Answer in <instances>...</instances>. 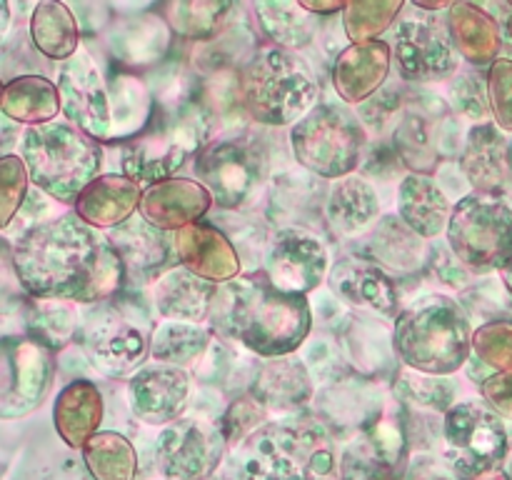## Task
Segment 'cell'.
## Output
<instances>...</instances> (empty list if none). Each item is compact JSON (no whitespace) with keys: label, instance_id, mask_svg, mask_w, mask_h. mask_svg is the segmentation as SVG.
<instances>
[{"label":"cell","instance_id":"1","mask_svg":"<svg viewBox=\"0 0 512 480\" xmlns=\"http://www.w3.org/2000/svg\"><path fill=\"white\" fill-rule=\"evenodd\" d=\"M13 270L30 298L100 305L125 285L123 260L108 235L75 213L25 230L13 245Z\"/></svg>","mask_w":512,"mask_h":480},{"label":"cell","instance_id":"2","mask_svg":"<svg viewBox=\"0 0 512 480\" xmlns=\"http://www.w3.org/2000/svg\"><path fill=\"white\" fill-rule=\"evenodd\" d=\"M210 320L260 358L293 355L308 340L313 310L305 295L283 293L263 270L220 285Z\"/></svg>","mask_w":512,"mask_h":480},{"label":"cell","instance_id":"3","mask_svg":"<svg viewBox=\"0 0 512 480\" xmlns=\"http://www.w3.org/2000/svg\"><path fill=\"white\" fill-rule=\"evenodd\" d=\"M473 335L468 313L458 300L428 295L395 318L390 340L395 358L405 368L445 378L468 363Z\"/></svg>","mask_w":512,"mask_h":480},{"label":"cell","instance_id":"4","mask_svg":"<svg viewBox=\"0 0 512 480\" xmlns=\"http://www.w3.org/2000/svg\"><path fill=\"white\" fill-rule=\"evenodd\" d=\"M20 158L30 183L58 203L75 205L83 190L100 178L103 148L68 120L33 125L20 138Z\"/></svg>","mask_w":512,"mask_h":480},{"label":"cell","instance_id":"5","mask_svg":"<svg viewBox=\"0 0 512 480\" xmlns=\"http://www.w3.org/2000/svg\"><path fill=\"white\" fill-rule=\"evenodd\" d=\"M240 468L253 480H333L335 455L315 418L265 423L240 448Z\"/></svg>","mask_w":512,"mask_h":480},{"label":"cell","instance_id":"6","mask_svg":"<svg viewBox=\"0 0 512 480\" xmlns=\"http://www.w3.org/2000/svg\"><path fill=\"white\" fill-rule=\"evenodd\" d=\"M243 110L260 125H295L318 105V83L308 65L278 45L255 48L240 75Z\"/></svg>","mask_w":512,"mask_h":480},{"label":"cell","instance_id":"7","mask_svg":"<svg viewBox=\"0 0 512 480\" xmlns=\"http://www.w3.org/2000/svg\"><path fill=\"white\" fill-rule=\"evenodd\" d=\"M208 113L198 103L178 110L155 108L140 135L123 148V170L135 183H163L208 145Z\"/></svg>","mask_w":512,"mask_h":480},{"label":"cell","instance_id":"8","mask_svg":"<svg viewBox=\"0 0 512 480\" xmlns=\"http://www.w3.org/2000/svg\"><path fill=\"white\" fill-rule=\"evenodd\" d=\"M368 143L360 115L348 105L318 103L290 130V148L295 160L318 178L343 180L363 163Z\"/></svg>","mask_w":512,"mask_h":480},{"label":"cell","instance_id":"9","mask_svg":"<svg viewBox=\"0 0 512 480\" xmlns=\"http://www.w3.org/2000/svg\"><path fill=\"white\" fill-rule=\"evenodd\" d=\"M153 333L155 328L150 330V318L140 305L113 298L85 315L78 343L95 370L108 378H133L150 355Z\"/></svg>","mask_w":512,"mask_h":480},{"label":"cell","instance_id":"10","mask_svg":"<svg viewBox=\"0 0 512 480\" xmlns=\"http://www.w3.org/2000/svg\"><path fill=\"white\" fill-rule=\"evenodd\" d=\"M448 248L475 273L503 270L512 260V208L485 195H468L453 208Z\"/></svg>","mask_w":512,"mask_h":480},{"label":"cell","instance_id":"11","mask_svg":"<svg viewBox=\"0 0 512 480\" xmlns=\"http://www.w3.org/2000/svg\"><path fill=\"white\" fill-rule=\"evenodd\" d=\"M195 178L208 193L213 195L215 205L225 210L243 208L268 175V158L265 150L255 138H233L210 140L195 158Z\"/></svg>","mask_w":512,"mask_h":480},{"label":"cell","instance_id":"12","mask_svg":"<svg viewBox=\"0 0 512 480\" xmlns=\"http://www.w3.org/2000/svg\"><path fill=\"white\" fill-rule=\"evenodd\" d=\"M443 435L455 455L460 480H480L498 473L510 453V435L493 408L463 400L445 413Z\"/></svg>","mask_w":512,"mask_h":480},{"label":"cell","instance_id":"13","mask_svg":"<svg viewBox=\"0 0 512 480\" xmlns=\"http://www.w3.org/2000/svg\"><path fill=\"white\" fill-rule=\"evenodd\" d=\"M393 60L398 73L410 83H435L458 75L460 53L455 50L448 25L425 18H408L393 30Z\"/></svg>","mask_w":512,"mask_h":480},{"label":"cell","instance_id":"14","mask_svg":"<svg viewBox=\"0 0 512 480\" xmlns=\"http://www.w3.org/2000/svg\"><path fill=\"white\" fill-rule=\"evenodd\" d=\"M55 373V353L30 335L3 340V390L0 415L20 418L43 403Z\"/></svg>","mask_w":512,"mask_h":480},{"label":"cell","instance_id":"15","mask_svg":"<svg viewBox=\"0 0 512 480\" xmlns=\"http://www.w3.org/2000/svg\"><path fill=\"white\" fill-rule=\"evenodd\" d=\"M58 90L63 115L70 125L93 140H110L113 135V103L108 80L88 53H75L58 73Z\"/></svg>","mask_w":512,"mask_h":480},{"label":"cell","instance_id":"16","mask_svg":"<svg viewBox=\"0 0 512 480\" xmlns=\"http://www.w3.org/2000/svg\"><path fill=\"white\" fill-rule=\"evenodd\" d=\"M330 270V258L320 238L303 228H285L275 233L265 253L263 273L283 293L308 295L320 288Z\"/></svg>","mask_w":512,"mask_h":480},{"label":"cell","instance_id":"17","mask_svg":"<svg viewBox=\"0 0 512 480\" xmlns=\"http://www.w3.org/2000/svg\"><path fill=\"white\" fill-rule=\"evenodd\" d=\"M225 435L220 425L208 420L180 418L160 438V463L170 480H205L225 450Z\"/></svg>","mask_w":512,"mask_h":480},{"label":"cell","instance_id":"18","mask_svg":"<svg viewBox=\"0 0 512 480\" xmlns=\"http://www.w3.org/2000/svg\"><path fill=\"white\" fill-rule=\"evenodd\" d=\"M190 398V375L175 365H145L130 378L128 400L135 418L148 425H173Z\"/></svg>","mask_w":512,"mask_h":480},{"label":"cell","instance_id":"19","mask_svg":"<svg viewBox=\"0 0 512 480\" xmlns=\"http://www.w3.org/2000/svg\"><path fill=\"white\" fill-rule=\"evenodd\" d=\"M173 250L183 268L215 285H225L243 275V263L233 240L218 225L205 220L173 233Z\"/></svg>","mask_w":512,"mask_h":480},{"label":"cell","instance_id":"20","mask_svg":"<svg viewBox=\"0 0 512 480\" xmlns=\"http://www.w3.org/2000/svg\"><path fill=\"white\" fill-rule=\"evenodd\" d=\"M330 288L345 303L398 318L400 288L393 275L368 258H345L330 268Z\"/></svg>","mask_w":512,"mask_h":480},{"label":"cell","instance_id":"21","mask_svg":"<svg viewBox=\"0 0 512 480\" xmlns=\"http://www.w3.org/2000/svg\"><path fill=\"white\" fill-rule=\"evenodd\" d=\"M213 203V195L198 180L170 178L143 190L140 215L165 233H178L188 225L200 223Z\"/></svg>","mask_w":512,"mask_h":480},{"label":"cell","instance_id":"22","mask_svg":"<svg viewBox=\"0 0 512 480\" xmlns=\"http://www.w3.org/2000/svg\"><path fill=\"white\" fill-rule=\"evenodd\" d=\"M438 130H443L438 110L430 108L428 103H418V98L403 105V113L393 130V145L410 173L433 175L438 170L440 158L445 155Z\"/></svg>","mask_w":512,"mask_h":480},{"label":"cell","instance_id":"23","mask_svg":"<svg viewBox=\"0 0 512 480\" xmlns=\"http://www.w3.org/2000/svg\"><path fill=\"white\" fill-rule=\"evenodd\" d=\"M393 65V48L385 40L350 45L335 58L333 85L348 105L365 103L385 85Z\"/></svg>","mask_w":512,"mask_h":480},{"label":"cell","instance_id":"24","mask_svg":"<svg viewBox=\"0 0 512 480\" xmlns=\"http://www.w3.org/2000/svg\"><path fill=\"white\" fill-rule=\"evenodd\" d=\"M108 238L123 260L128 283L158 280L155 275L168 265L170 253H175L173 235L155 228L145 218H130L120 228L110 230Z\"/></svg>","mask_w":512,"mask_h":480},{"label":"cell","instance_id":"25","mask_svg":"<svg viewBox=\"0 0 512 480\" xmlns=\"http://www.w3.org/2000/svg\"><path fill=\"white\" fill-rule=\"evenodd\" d=\"M460 168L478 195L493 198L505 188L510 175L508 140L495 123L473 125L460 155Z\"/></svg>","mask_w":512,"mask_h":480},{"label":"cell","instance_id":"26","mask_svg":"<svg viewBox=\"0 0 512 480\" xmlns=\"http://www.w3.org/2000/svg\"><path fill=\"white\" fill-rule=\"evenodd\" d=\"M313 375L308 365L290 358H268L255 370V378L250 383V395L263 405L265 410L275 413H293L303 408L313 398Z\"/></svg>","mask_w":512,"mask_h":480},{"label":"cell","instance_id":"27","mask_svg":"<svg viewBox=\"0 0 512 480\" xmlns=\"http://www.w3.org/2000/svg\"><path fill=\"white\" fill-rule=\"evenodd\" d=\"M143 190L128 175H100L83 190L75 215L98 230H115L140 208Z\"/></svg>","mask_w":512,"mask_h":480},{"label":"cell","instance_id":"28","mask_svg":"<svg viewBox=\"0 0 512 480\" xmlns=\"http://www.w3.org/2000/svg\"><path fill=\"white\" fill-rule=\"evenodd\" d=\"M220 285L198 278L188 268H170L155 280L153 298L155 308L163 318L183 320V323H200L213 313L215 298Z\"/></svg>","mask_w":512,"mask_h":480},{"label":"cell","instance_id":"29","mask_svg":"<svg viewBox=\"0 0 512 480\" xmlns=\"http://www.w3.org/2000/svg\"><path fill=\"white\" fill-rule=\"evenodd\" d=\"M448 13L450 38H453L460 58L468 60L473 68H485V65L493 68L500 48H503V33H500L498 20L483 5L475 3H453Z\"/></svg>","mask_w":512,"mask_h":480},{"label":"cell","instance_id":"30","mask_svg":"<svg viewBox=\"0 0 512 480\" xmlns=\"http://www.w3.org/2000/svg\"><path fill=\"white\" fill-rule=\"evenodd\" d=\"M55 430L70 448H85L98 435L103 420V393L90 380L78 378L60 390L53 408Z\"/></svg>","mask_w":512,"mask_h":480},{"label":"cell","instance_id":"31","mask_svg":"<svg viewBox=\"0 0 512 480\" xmlns=\"http://www.w3.org/2000/svg\"><path fill=\"white\" fill-rule=\"evenodd\" d=\"M398 218L420 238H438L448 230L453 208L448 195L430 175H405L398 188Z\"/></svg>","mask_w":512,"mask_h":480},{"label":"cell","instance_id":"32","mask_svg":"<svg viewBox=\"0 0 512 480\" xmlns=\"http://www.w3.org/2000/svg\"><path fill=\"white\" fill-rule=\"evenodd\" d=\"M380 215V198L368 180L348 175L335 180L325 203V220L338 238H355L373 228Z\"/></svg>","mask_w":512,"mask_h":480},{"label":"cell","instance_id":"33","mask_svg":"<svg viewBox=\"0 0 512 480\" xmlns=\"http://www.w3.org/2000/svg\"><path fill=\"white\" fill-rule=\"evenodd\" d=\"M423 240L400 218H383L365 238L363 258L373 260L385 270L415 273L425 258Z\"/></svg>","mask_w":512,"mask_h":480},{"label":"cell","instance_id":"34","mask_svg":"<svg viewBox=\"0 0 512 480\" xmlns=\"http://www.w3.org/2000/svg\"><path fill=\"white\" fill-rule=\"evenodd\" d=\"M0 105H3L5 118L28 125V128L53 123L55 115L63 110L58 85L43 75H20V78L8 80L3 85Z\"/></svg>","mask_w":512,"mask_h":480},{"label":"cell","instance_id":"35","mask_svg":"<svg viewBox=\"0 0 512 480\" xmlns=\"http://www.w3.org/2000/svg\"><path fill=\"white\" fill-rule=\"evenodd\" d=\"M238 5L220 3V0H175L163 8L165 23L180 38L195 40V43H213L220 35L228 33L230 13Z\"/></svg>","mask_w":512,"mask_h":480},{"label":"cell","instance_id":"36","mask_svg":"<svg viewBox=\"0 0 512 480\" xmlns=\"http://www.w3.org/2000/svg\"><path fill=\"white\" fill-rule=\"evenodd\" d=\"M258 23L263 33L273 40V45L283 50H298L313 43L315 30V15L300 3H290V0H258L253 3Z\"/></svg>","mask_w":512,"mask_h":480},{"label":"cell","instance_id":"37","mask_svg":"<svg viewBox=\"0 0 512 480\" xmlns=\"http://www.w3.org/2000/svg\"><path fill=\"white\" fill-rule=\"evenodd\" d=\"M30 38L35 48L53 60H70L78 53L80 33L78 20L73 18L68 5L40 3L35 5L30 18Z\"/></svg>","mask_w":512,"mask_h":480},{"label":"cell","instance_id":"38","mask_svg":"<svg viewBox=\"0 0 512 480\" xmlns=\"http://www.w3.org/2000/svg\"><path fill=\"white\" fill-rule=\"evenodd\" d=\"M210 348V330L200 323H183V320H165L155 328L150 340V358L155 363L188 368L198 363Z\"/></svg>","mask_w":512,"mask_h":480},{"label":"cell","instance_id":"39","mask_svg":"<svg viewBox=\"0 0 512 480\" xmlns=\"http://www.w3.org/2000/svg\"><path fill=\"white\" fill-rule=\"evenodd\" d=\"M80 315L68 300L33 298L25 305V335L40 340L50 350H63L80 333Z\"/></svg>","mask_w":512,"mask_h":480},{"label":"cell","instance_id":"40","mask_svg":"<svg viewBox=\"0 0 512 480\" xmlns=\"http://www.w3.org/2000/svg\"><path fill=\"white\" fill-rule=\"evenodd\" d=\"M83 460L95 480H135L138 455L125 435L105 430L83 448Z\"/></svg>","mask_w":512,"mask_h":480},{"label":"cell","instance_id":"41","mask_svg":"<svg viewBox=\"0 0 512 480\" xmlns=\"http://www.w3.org/2000/svg\"><path fill=\"white\" fill-rule=\"evenodd\" d=\"M168 38L170 33L165 20L143 18L133 25H125L118 38L110 40V45H113L115 55L123 58V63L145 65L155 63L165 53Z\"/></svg>","mask_w":512,"mask_h":480},{"label":"cell","instance_id":"42","mask_svg":"<svg viewBox=\"0 0 512 480\" xmlns=\"http://www.w3.org/2000/svg\"><path fill=\"white\" fill-rule=\"evenodd\" d=\"M403 10V0H358L348 3L343 13V25L353 45L378 40Z\"/></svg>","mask_w":512,"mask_h":480},{"label":"cell","instance_id":"43","mask_svg":"<svg viewBox=\"0 0 512 480\" xmlns=\"http://www.w3.org/2000/svg\"><path fill=\"white\" fill-rule=\"evenodd\" d=\"M340 480H400V463L390 460L363 435L343 450Z\"/></svg>","mask_w":512,"mask_h":480},{"label":"cell","instance_id":"44","mask_svg":"<svg viewBox=\"0 0 512 480\" xmlns=\"http://www.w3.org/2000/svg\"><path fill=\"white\" fill-rule=\"evenodd\" d=\"M453 395V383L440 378V375H425L410 368L398 375V398L413 400L420 408L445 410V413H448V410L453 408Z\"/></svg>","mask_w":512,"mask_h":480},{"label":"cell","instance_id":"45","mask_svg":"<svg viewBox=\"0 0 512 480\" xmlns=\"http://www.w3.org/2000/svg\"><path fill=\"white\" fill-rule=\"evenodd\" d=\"M473 353L493 373H512V320H490L473 335Z\"/></svg>","mask_w":512,"mask_h":480},{"label":"cell","instance_id":"46","mask_svg":"<svg viewBox=\"0 0 512 480\" xmlns=\"http://www.w3.org/2000/svg\"><path fill=\"white\" fill-rule=\"evenodd\" d=\"M450 103L453 110L463 118L475 120V125L488 123L490 113V95H488V80L475 70H460L450 83Z\"/></svg>","mask_w":512,"mask_h":480},{"label":"cell","instance_id":"47","mask_svg":"<svg viewBox=\"0 0 512 480\" xmlns=\"http://www.w3.org/2000/svg\"><path fill=\"white\" fill-rule=\"evenodd\" d=\"M30 173L20 155H5L0 160V223L10 225L15 213L20 210L28 190Z\"/></svg>","mask_w":512,"mask_h":480},{"label":"cell","instance_id":"48","mask_svg":"<svg viewBox=\"0 0 512 480\" xmlns=\"http://www.w3.org/2000/svg\"><path fill=\"white\" fill-rule=\"evenodd\" d=\"M265 425V408L253 398V395H243V398L233 400L228 413L220 420V428L228 443H243L248 440L255 430Z\"/></svg>","mask_w":512,"mask_h":480},{"label":"cell","instance_id":"49","mask_svg":"<svg viewBox=\"0 0 512 480\" xmlns=\"http://www.w3.org/2000/svg\"><path fill=\"white\" fill-rule=\"evenodd\" d=\"M488 95L495 125L512 133V60H495L488 73Z\"/></svg>","mask_w":512,"mask_h":480},{"label":"cell","instance_id":"50","mask_svg":"<svg viewBox=\"0 0 512 480\" xmlns=\"http://www.w3.org/2000/svg\"><path fill=\"white\" fill-rule=\"evenodd\" d=\"M480 390L495 413L512 418V373H493L483 380Z\"/></svg>","mask_w":512,"mask_h":480},{"label":"cell","instance_id":"51","mask_svg":"<svg viewBox=\"0 0 512 480\" xmlns=\"http://www.w3.org/2000/svg\"><path fill=\"white\" fill-rule=\"evenodd\" d=\"M300 5H303L305 10H308L310 15H333V13H345V8H348V3H323V0H298Z\"/></svg>","mask_w":512,"mask_h":480},{"label":"cell","instance_id":"52","mask_svg":"<svg viewBox=\"0 0 512 480\" xmlns=\"http://www.w3.org/2000/svg\"><path fill=\"white\" fill-rule=\"evenodd\" d=\"M500 278H503V285L508 288V293L512 295V260L508 265H505L503 270H500Z\"/></svg>","mask_w":512,"mask_h":480},{"label":"cell","instance_id":"53","mask_svg":"<svg viewBox=\"0 0 512 480\" xmlns=\"http://www.w3.org/2000/svg\"><path fill=\"white\" fill-rule=\"evenodd\" d=\"M418 480H460L458 475H448V473H430V475H420Z\"/></svg>","mask_w":512,"mask_h":480},{"label":"cell","instance_id":"54","mask_svg":"<svg viewBox=\"0 0 512 480\" xmlns=\"http://www.w3.org/2000/svg\"><path fill=\"white\" fill-rule=\"evenodd\" d=\"M480 480H512V475L503 473V470H498V473H490V475H485V478H480Z\"/></svg>","mask_w":512,"mask_h":480},{"label":"cell","instance_id":"55","mask_svg":"<svg viewBox=\"0 0 512 480\" xmlns=\"http://www.w3.org/2000/svg\"><path fill=\"white\" fill-rule=\"evenodd\" d=\"M505 8V25H508V33H510V38H512V3L510 5H503Z\"/></svg>","mask_w":512,"mask_h":480}]
</instances>
